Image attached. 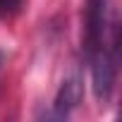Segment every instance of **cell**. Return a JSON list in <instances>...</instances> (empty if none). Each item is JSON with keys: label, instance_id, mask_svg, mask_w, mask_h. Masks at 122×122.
I'll return each instance as SVG.
<instances>
[{"label": "cell", "instance_id": "obj_2", "mask_svg": "<svg viewBox=\"0 0 122 122\" xmlns=\"http://www.w3.org/2000/svg\"><path fill=\"white\" fill-rule=\"evenodd\" d=\"M84 98V81L81 77L74 72L70 77H65V81L60 84L55 101H53V117H67Z\"/></svg>", "mask_w": 122, "mask_h": 122}, {"label": "cell", "instance_id": "obj_3", "mask_svg": "<svg viewBox=\"0 0 122 122\" xmlns=\"http://www.w3.org/2000/svg\"><path fill=\"white\" fill-rule=\"evenodd\" d=\"M19 5H22V0H0V19L10 17L12 12H17Z\"/></svg>", "mask_w": 122, "mask_h": 122}, {"label": "cell", "instance_id": "obj_1", "mask_svg": "<svg viewBox=\"0 0 122 122\" xmlns=\"http://www.w3.org/2000/svg\"><path fill=\"white\" fill-rule=\"evenodd\" d=\"M117 53L120 48H105L96 55L89 57L91 65V89L93 96L101 105H105L115 91V79H117Z\"/></svg>", "mask_w": 122, "mask_h": 122}]
</instances>
